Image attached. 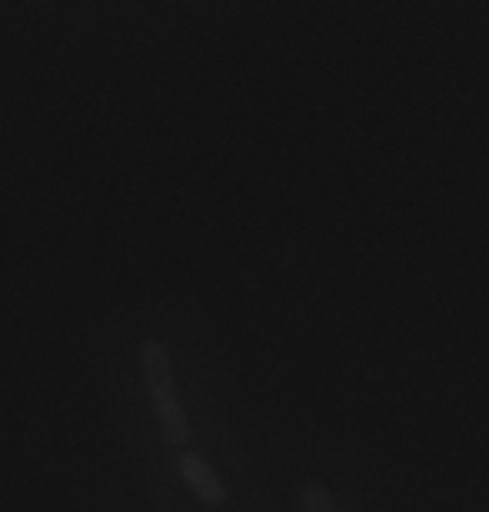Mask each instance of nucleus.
Returning a JSON list of instances; mask_svg holds the SVG:
<instances>
[{"mask_svg":"<svg viewBox=\"0 0 489 512\" xmlns=\"http://www.w3.org/2000/svg\"><path fill=\"white\" fill-rule=\"evenodd\" d=\"M140 373H144V386H147L150 406H154L163 439H167L170 446H187L193 429H190L187 409L180 406L177 383H173V360H170L167 346L154 340V336L140 340Z\"/></svg>","mask_w":489,"mask_h":512,"instance_id":"f257e3e1","label":"nucleus"},{"mask_svg":"<svg viewBox=\"0 0 489 512\" xmlns=\"http://www.w3.org/2000/svg\"><path fill=\"white\" fill-rule=\"evenodd\" d=\"M177 476L203 506H223V499H227V486L220 483V476L213 473L207 459L197 453H183L177 459Z\"/></svg>","mask_w":489,"mask_h":512,"instance_id":"f03ea898","label":"nucleus"},{"mask_svg":"<svg viewBox=\"0 0 489 512\" xmlns=\"http://www.w3.org/2000/svg\"><path fill=\"white\" fill-rule=\"evenodd\" d=\"M303 512H333V499L323 486L310 483L303 489Z\"/></svg>","mask_w":489,"mask_h":512,"instance_id":"7ed1b4c3","label":"nucleus"}]
</instances>
